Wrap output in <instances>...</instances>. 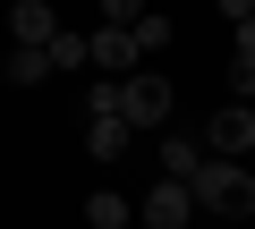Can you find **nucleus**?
<instances>
[{"label": "nucleus", "mask_w": 255, "mask_h": 229, "mask_svg": "<svg viewBox=\"0 0 255 229\" xmlns=\"http://www.w3.org/2000/svg\"><path fill=\"white\" fill-rule=\"evenodd\" d=\"M85 221H94V229H128V221H136V204H128L119 187H94V195H85Z\"/></svg>", "instance_id": "nucleus-9"}, {"label": "nucleus", "mask_w": 255, "mask_h": 229, "mask_svg": "<svg viewBox=\"0 0 255 229\" xmlns=\"http://www.w3.org/2000/svg\"><path fill=\"white\" fill-rule=\"evenodd\" d=\"M119 110L136 119V136H162V128H170V110H179V93H170L162 68H136V76L119 85Z\"/></svg>", "instance_id": "nucleus-2"}, {"label": "nucleus", "mask_w": 255, "mask_h": 229, "mask_svg": "<svg viewBox=\"0 0 255 229\" xmlns=\"http://www.w3.org/2000/svg\"><path fill=\"white\" fill-rule=\"evenodd\" d=\"M51 76V51H26V43H9V85H43Z\"/></svg>", "instance_id": "nucleus-10"}, {"label": "nucleus", "mask_w": 255, "mask_h": 229, "mask_svg": "<svg viewBox=\"0 0 255 229\" xmlns=\"http://www.w3.org/2000/svg\"><path fill=\"white\" fill-rule=\"evenodd\" d=\"M128 34H136V51H145V60H162V51H170V17H162V9H153L145 26H128Z\"/></svg>", "instance_id": "nucleus-11"}, {"label": "nucleus", "mask_w": 255, "mask_h": 229, "mask_svg": "<svg viewBox=\"0 0 255 229\" xmlns=\"http://www.w3.org/2000/svg\"><path fill=\"white\" fill-rule=\"evenodd\" d=\"M94 68H102L111 85H128V76H136V68H153V60L136 51V34H128V26H94Z\"/></svg>", "instance_id": "nucleus-5"}, {"label": "nucleus", "mask_w": 255, "mask_h": 229, "mask_svg": "<svg viewBox=\"0 0 255 229\" xmlns=\"http://www.w3.org/2000/svg\"><path fill=\"white\" fill-rule=\"evenodd\" d=\"M204 161H213V145H204V136H162V178H187V187H196V178H204Z\"/></svg>", "instance_id": "nucleus-8"}, {"label": "nucleus", "mask_w": 255, "mask_h": 229, "mask_svg": "<svg viewBox=\"0 0 255 229\" xmlns=\"http://www.w3.org/2000/svg\"><path fill=\"white\" fill-rule=\"evenodd\" d=\"M204 145H213V161H255V102H221Z\"/></svg>", "instance_id": "nucleus-3"}, {"label": "nucleus", "mask_w": 255, "mask_h": 229, "mask_svg": "<svg viewBox=\"0 0 255 229\" xmlns=\"http://www.w3.org/2000/svg\"><path fill=\"white\" fill-rule=\"evenodd\" d=\"M85 60H94V34H60L51 43V68H85Z\"/></svg>", "instance_id": "nucleus-12"}, {"label": "nucleus", "mask_w": 255, "mask_h": 229, "mask_svg": "<svg viewBox=\"0 0 255 229\" xmlns=\"http://www.w3.org/2000/svg\"><path fill=\"white\" fill-rule=\"evenodd\" d=\"M213 9H221L230 26H247V17H255V0H213Z\"/></svg>", "instance_id": "nucleus-14"}, {"label": "nucleus", "mask_w": 255, "mask_h": 229, "mask_svg": "<svg viewBox=\"0 0 255 229\" xmlns=\"http://www.w3.org/2000/svg\"><path fill=\"white\" fill-rule=\"evenodd\" d=\"M153 9H145V0H102V26H145Z\"/></svg>", "instance_id": "nucleus-13"}, {"label": "nucleus", "mask_w": 255, "mask_h": 229, "mask_svg": "<svg viewBox=\"0 0 255 229\" xmlns=\"http://www.w3.org/2000/svg\"><path fill=\"white\" fill-rule=\"evenodd\" d=\"M136 212H145V229H187L204 204H196V187H187V178H153V195H145Z\"/></svg>", "instance_id": "nucleus-4"}, {"label": "nucleus", "mask_w": 255, "mask_h": 229, "mask_svg": "<svg viewBox=\"0 0 255 229\" xmlns=\"http://www.w3.org/2000/svg\"><path fill=\"white\" fill-rule=\"evenodd\" d=\"M196 204H204V212H221V221H247V212H255V170H247V161H204Z\"/></svg>", "instance_id": "nucleus-1"}, {"label": "nucleus", "mask_w": 255, "mask_h": 229, "mask_svg": "<svg viewBox=\"0 0 255 229\" xmlns=\"http://www.w3.org/2000/svg\"><path fill=\"white\" fill-rule=\"evenodd\" d=\"M128 145H136V119L128 110H85V153L94 161H119Z\"/></svg>", "instance_id": "nucleus-7"}, {"label": "nucleus", "mask_w": 255, "mask_h": 229, "mask_svg": "<svg viewBox=\"0 0 255 229\" xmlns=\"http://www.w3.org/2000/svg\"><path fill=\"white\" fill-rule=\"evenodd\" d=\"M9 34H17L26 51H51L68 26H60V9H51V0H9Z\"/></svg>", "instance_id": "nucleus-6"}]
</instances>
